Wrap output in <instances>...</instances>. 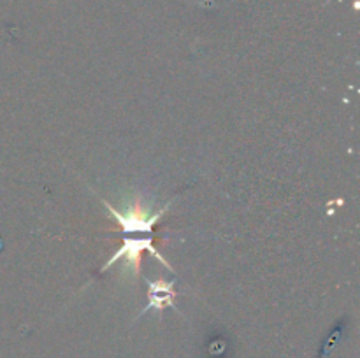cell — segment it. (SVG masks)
Masks as SVG:
<instances>
[{"label":"cell","instance_id":"6da1fadb","mask_svg":"<svg viewBox=\"0 0 360 358\" xmlns=\"http://www.w3.org/2000/svg\"><path fill=\"white\" fill-rule=\"evenodd\" d=\"M104 206L116 218V221H118L125 234H151L153 227L162 218V214L167 211V207H164V209L157 211V213H150L148 209L141 207L139 204H136V206H132L127 211H118L108 202H104Z\"/></svg>","mask_w":360,"mask_h":358},{"label":"cell","instance_id":"7a4b0ae2","mask_svg":"<svg viewBox=\"0 0 360 358\" xmlns=\"http://www.w3.org/2000/svg\"><path fill=\"white\" fill-rule=\"evenodd\" d=\"M143 251H150L151 255L157 256V258L160 260V262L164 263L167 269L172 270V267L169 265L167 260H165L164 256H162L160 253L153 248V244H151V239H125V242H123L122 248H120L118 251L112 255V258L109 260L104 267H102V270H105L108 267H111L116 260L125 258V265L132 267L134 272H137V270H139V263H141V253Z\"/></svg>","mask_w":360,"mask_h":358},{"label":"cell","instance_id":"3957f363","mask_svg":"<svg viewBox=\"0 0 360 358\" xmlns=\"http://www.w3.org/2000/svg\"><path fill=\"white\" fill-rule=\"evenodd\" d=\"M150 284V291H148V297H150V304L148 307L144 309L143 312L150 311V309H158L162 311L164 307H172V298H174V291H172V286L174 283H165V281L158 279V281H148Z\"/></svg>","mask_w":360,"mask_h":358}]
</instances>
